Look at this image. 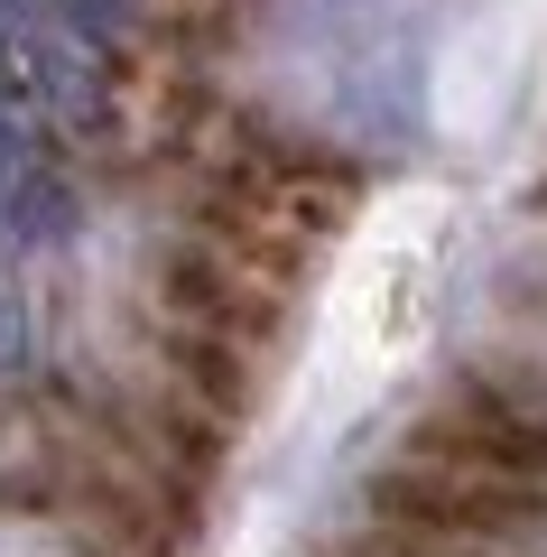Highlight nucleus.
I'll use <instances>...</instances> for the list:
<instances>
[{
  "label": "nucleus",
  "mask_w": 547,
  "mask_h": 557,
  "mask_svg": "<svg viewBox=\"0 0 547 557\" xmlns=\"http://www.w3.org/2000/svg\"><path fill=\"white\" fill-rule=\"evenodd\" d=\"M47 10H57L75 38H112V28H130V20H139V0H47Z\"/></svg>",
  "instance_id": "nucleus-2"
},
{
  "label": "nucleus",
  "mask_w": 547,
  "mask_h": 557,
  "mask_svg": "<svg viewBox=\"0 0 547 557\" xmlns=\"http://www.w3.org/2000/svg\"><path fill=\"white\" fill-rule=\"evenodd\" d=\"M372 511L390 520V530H418V539L492 548V539H520L529 520L547 511V483H510V474H483V465H455V456L409 446L399 465L372 474Z\"/></svg>",
  "instance_id": "nucleus-1"
},
{
  "label": "nucleus",
  "mask_w": 547,
  "mask_h": 557,
  "mask_svg": "<svg viewBox=\"0 0 547 557\" xmlns=\"http://www.w3.org/2000/svg\"><path fill=\"white\" fill-rule=\"evenodd\" d=\"M28 362V298L10 288V251H0V372Z\"/></svg>",
  "instance_id": "nucleus-3"
}]
</instances>
